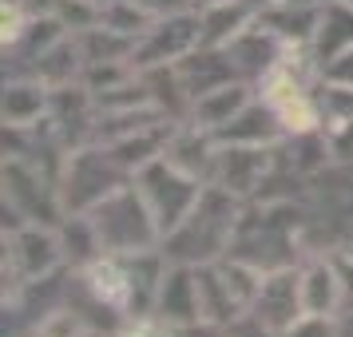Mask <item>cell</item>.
Wrapping results in <instances>:
<instances>
[{
    "instance_id": "484cf974",
    "label": "cell",
    "mask_w": 353,
    "mask_h": 337,
    "mask_svg": "<svg viewBox=\"0 0 353 337\" xmlns=\"http://www.w3.org/2000/svg\"><path fill=\"white\" fill-rule=\"evenodd\" d=\"M350 254H353V246H350Z\"/></svg>"
},
{
    "instance_id": "2e32d148",
    "label": "cell",
    "mask_w": 353,
    "mask_h": 337,
    "mask_svg": "<svg viewBox=\"0 0 353 337\" xmlns=\"http://www.w3.org/2000/svg\"><path fill=\"white\" fill-rule=\"evenodd\" d=\"M310 48H314L318 68H325L345 48H353V4L350 0H325L321 4V20H318V32H314Z\"/></svg>"
},
{
    "instance_id": "7a4b0ae2",
    "label": "cell",
    "mask_w": 353,
    "mask_h": 337,
    "mask_svg": "<svg viewBox=\"0 0 353 337\" xmlns=\"http://www.w3.org/2000/svg\"><path fill=\"white\" fill-rule=\"evenodd\" d=\"M83 214L96 226L103 254H135V250L163 246V234L151 218V210H147L139 187H135V178L123 183L119 191H112L108 198H99L96 207L83 210Z\"/></svg>"
},
{
    "instance_id": "8fae6325",
    "label": "cell",
    "mask_w": 353,
    "mask_h": 337,
    "mask_svg": "<svg viewBox=\"0 0 353 337\" xmlns=\"http://www.w3.org/2000/svg\"><path fill=\"white\" fill-rule=\"evenodd\" d=\"M254 103V83L250 80H234V83H223V88H214L207 96H199L191 103V115H187V123L203 131H223L234 115H242L246 108Z\"/></svg>"
},
{
    "instance_id": "52a82bcc",
    "label": "cell",
    "mask_w": 353,
    "mask_h": 337,
    "mask_svg": "<svg viewBox=\"0 0 353 337\" xmlns=\"http://www.w3.org/2000/svg\"><path fill=\"white\" fill-rule=\"evenodd\" d=\"M194 48H203V12L199 8H183V12L151 20V28L135 40L131 64L139 72H147V68H175Z\"/></svg>"
},
{
    "instance_id": "44dd1931",
    "label": "cell",
    "mask_w": 353,
    "mask_h": 337,
    "mask_svg": "<svg viewBox=\"0 0 353 337\" xmlns=\"http://www.w3.org/2000/svg\"><path fill=\"white\" fill-rule=\"evenodd\" d=\"M36 337H96V329L80 318V314H72V309H60V314H52V318L40 321V329Z\"/></svg>"
},
{
    "instance_id": "277c9868",
    "label": "cell",
    "mask_w": 353,
    "mask_h": 337,
    "mask_svg": "<svg viewBox=\"0 0 353 337\" xmlns=\"http://www.w3.org/2000/svg\"><path fill=\"white\" fill-rule=\"evenodd\" d=\"M123 183H131V175L119 167L112 151L103 143H88V147H72L60 175V198H64L68 214H83L92 210L99 198H108L112 191H119Z\"/></svg>"
},
{
    "instance_id": "3957f363",
    "label": "cell",
    "mask_w": 353,
    "mask_h": 337,
    "mask_svg": "<svg viewBox=\"0 0 353 337\" xmlns=\"http://www.w3.org/2000/svg\"><path fill=\"white\" fill-rule=\"evenodd\" d=\"M64 258L68 254L56 226L17 223L12 234H4V302H17L20 289L48 278Z\"/></svg>"
},
{
    "instance_id": "30bf717a",
    "label": "cell",
    "mask_w": 353,
    "mask_h": 337,
    "mask_svg": "<svg viewBox=\"0 0 353 337\" xmlns=\"http://www.w3.org/2000/svg\"><path fill=\"white\" fill-rule=\"evenodd\" d=\"M175 76L183 83V92L191 96V103L199 96H207L214 88H223V83H234V80H246L242 76V68L234 64V56L230 48H194L187 60H179L175 64Z\"/></svg>"
},
{
    "instance_id": "ffe728a7",
    "label": "cell",
    "mask_w": 353,
    "mask_h": 337,
    "mask_svg": "<svg viewBox=\"0 0 353 337\" xmlns=\"http://www.w3.org/2000/svg\"><path fill=\"white\" fill-rule=\"evenodd\" d=\"M321 135H325V147H330V159L353 167V115H345V119H325L321 123Z\"/></svg>"
},
{
    "instance_id": "d4e9b609",
    "label": "cell",
    "mask_w": 353,
    "mask_h": 337,
    "mask_svg": "<svg viewBox=\"0 0 353 337\" xmlns=\"http://www.w3.org/2000/svg\"><path fill=\"white\" fill-rule=\"evenodd\" d=\"M194 8H210V4H226V0H191Z\"/></svg>"
},
{
    "instance_id": "5b68a950",
    "label": "cell",
    "mask_w": 353,
    "mask_h": 337,
    "mask_svg": "<svg viewBox=\"0 0 353 337\" xmlns=\"http://www.w3.org/2000/svg\"><path fill=\"white\" fill-rule=\"evenodd\" d=\"M4 210H12L17 223L36 226H60L68 214L64 198H60V183H52L28 155L4 159Z\"/></svg>"
},
{
    "instance_id": "cb8c5ba5",
    "label": "cell",
    "mask_w": 353,
    "mask_h": 337,
    "mask_svg": "<svg viewBox=\"0 0 353 337\" xmlns=\"http://www.w3.org/2000/svg\"><path fill=\"white\" fill-rule=\"evenodd\" d=\"M139 8H143L151 20H159V17H171V12H183V8H194L191 0H135Z\"/></svg>"
},
{
    "instance_id": "4fadbf2b",
    "label": "cell",
    "mask_w": 353,
    "mask_h": 337,
    "mask_svg": "<svg viewBox=\"0 0 353 337\" xmlns=\"http://www.w3.org/2000/svg\"><path fill=\"white\" fill-rule=\"evenodd\" d=\"M52 115V88L44 80H17L4 88V127L32 131Z\"/></svg>"
},
{
    "instance_id": "ac0fdd59",
    "label": "cell",
    "mask_w": 353,
    "mask_h": 337,
    "mask_svg": "<svg viewBox=\"0 0 353 337\" xmlns=\"http://www.w3.org/2000/svg\"><path fill=\"white\" fill-rule=\"evenodd\" d=\"M290 151V167L294 171H302V175H314V171H321V167H330V147H325V135L318 131H298V135H286L282 139Z\"/></svg>"
},
{
    "instance_id": "6da1fadb",
    "label": "cell",
    "mask_w": 353,
    "mask_h": 337,
    "mask_svg": "<svg viewBox=\"0 0 353 337\" xmlns=\"http://www.w3.org/2000/svg\"><path fill=\"white\" fill-rule=\"evenodd\" d=\"M246 203L239 194L223 191L219 183H207L194 210L163 238V254L167 262H183V266H203V262H219L230 254V242L239 230V218Z\"/></svg>"
},
{
    "instance_id": "ba28073f",
    "label": "cell",
    "mask_w": 353,
    "mask_h": 337,
    "mask_svg": "<svg viewBox=\"0 0 353 337\" xmlns=\"http://www.w3.org/2000/svg\"><path fill=\"white\" fill-rule=\"evenodd\" d=\"M274 155L278 151L262 143H219L210 183H219L223 191L239 194L242 203H250L258 194V187L266 183V175L274 171Z\"/></svg>"
},
{
    "instance_id": "9c48e42d",
    "label": "cell",
    "mask_w": 353,
    "mask_h": 337,
    "mask_svg": "<svg viewBox=\"0 0 353 337\" xmlns=\"http://www.w3.org/2000/svg\"><path fill=\"white\" fill-rule=\"evenodd\" d=\"M250 318L266 329V334L282 337L298 318H305L302 305V266H286V270L262 274V289L254 298Z\"/></svg>"
},
{
    "instance_id": "8992f818",
    "label": "cell",
    "mask_w": 353,
    "mask_h": 337,
    "mask_svg": "<svg viewBox=\"0 0 353 337\" xmlns=\"http://www.w3.org/2000/svg\"><path fill=\"white\" fill-rule=\"evenodd\" d=\"M135 187L143 194V203H147V210H151L155 226H159V234L167 238V234L194 210V203H199V194H203L207 183L187 175V171H179L175 163H167L159 155L155 163H147L143 171L135 175Z\"/></svg>"
},
{
    "instance_id": "7c38bea8",
    "label": "cell",
    "mask_w": 353,
    "mask_h": 337,
    "mask_svg": "<svg viewBox=\"0 0 353 337\" xmlns=\"http://www.w3.org/2000/svg\"><path fill=\"white\" fill-rule=\"evenodd\" d=\"M302 305L314 318H334L337 309H345V286L334 258L314 254L302 266Z\"/></svg>"
},
{
    "instance_id": "603a6c76",
    "label": "cell",
    "mask_w": 353,
    "mask_h": 337,
    "mask_svg": "<svg viewBox=\"0 0 353 337\" xmlns=\"http://www.w3.org/2000/svg\"><path fill=\"white\" fill-rule=\"evenodd\" d=\"M321 80H334V83L353 88V48H345L337 60H330V64L321 68Z\"/></svg>"
},
{
    "instance_id": "d6986e66",
    "label": "cell",
    "mask_w": 353,
    "mask_h": 337,
    "mask_svg": "<svg viewBox=\"0 0 353 337\" xmlns=\"http://www.w3.org/2000/svg\"><path fill=\"white\" fill-rule=\"evenodd\" d=\"M52 17L72 36H80L103 20V0H52Z\"/></svg>"
},
{
    "instance_id": "9a60e30c",
    "label": "cell",
    "mask_w": 353,
    "mask_h": 337,
    "mask_svg": "<svg viewBox=\"0 0 353 337\" xmlns=\"http://www.w3.org/2000/svg\"><path fill=\"white\" fill-rule=\"evenodd\" d=\"M155 314L167 318V321H175V325H183V321H203L194 266H183V262H171V266H167V278H163Z\"/></svg>"
},
{
    "instance_id": "7402d4cb",
    "label": "cell",
    "mask_w": 353,
    "mask_h": 337,
    "mask_svg": "<svg viewBox=\"0 0 353 337\" xmlns=\"http://www.w3.org/2000/svg\"><path fill=\"white\" fill-rule=\"evenodd\" d=\"M282 337H337V325H334V318H314V314H305V318H298Z\"/></svg>"
},
{
    "instance_id": "e0dca14e",
    "label": "cell",
    "mask_w": 353,
    "mask_h": 337,
    "mask_svg": "<svg viewBox=\"0 0 353 337\" xmlns=\"http://www.w3.org/2000/svg\"><path fill=\"white\" fill-rule=\"evenodd\" d=\"M199 12H203V44L207 48H226L258 20V8L246 0H226V4L199 8Z\"/></svg>"
},
{
    "instance_id": "5bb4252c",
    "label": "cell",
    "mask_w": 353,
    "mask_h": 337,
    "mask_svg": "<svg viewBox=\"0 0 353 337\" xmlns=\"http://www.w3.org/2000/svg\"><path fill=\"white\" fill-rule=\"evenodd\" d=\"M194 282H199V309H203V321H214V325H234L239 318H246L242 302L234 298V289L226 282V274L219 262H203L194 266Z\"/></svg>"
}]
</instances>
